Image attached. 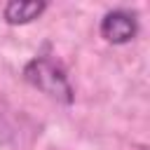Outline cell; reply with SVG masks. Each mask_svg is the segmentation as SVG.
Listing matches in <instances>:
<instances>
[{"mask_svg": "<svg viewBox=\"0 0 150 150\" xmlns=\"http://www.w3.org/2000/svg\"><path fill=\"white\" fill-rule=\"evenodd\" d=\"M23 80L28 84H33L35 89H40L42 94H47L49 98H54V101L73 103V98H75V91H73V84H70L66 70L47 56L30 59L23 66Z\"/></svg>", "mask_w": 150, "mask_h": 150, "instance_id": "cell-1", "label": "cell"}, {"mask_svg": "<svg viewBox=\"0 0 150 150\" xmlns=\"http://www.w3.org/2000/svg\"><path fill=\"white\" fill-rule=\"evenodd\" d=\"M101 38L110 45H127L136 38L138 33V26H136V19L134 14H129L127 9H112L108 12L103 19H101Z\"/></svg>", "mask_w": 150, "mask_h": 150, "instance_id": "cell-2", "label": "cell"}, {"mask_svg": "<svg viewBox=\"0 0 150 150\" xmlns=\"http://www.w3.org/2000/svg\"><path fill=\"white\" fill-rule=\"evenodd\" d=\"M45 9H47V2L42 0H9L2 7V19L12 26H23L40 19Z\"/></svg>", "mask_w": 150, "mask_h": 150, "instance_id": "cell-3", "label": "cell"}]
</instances>
